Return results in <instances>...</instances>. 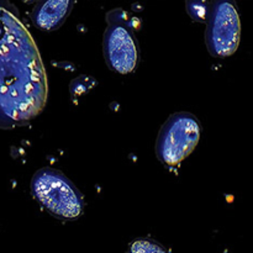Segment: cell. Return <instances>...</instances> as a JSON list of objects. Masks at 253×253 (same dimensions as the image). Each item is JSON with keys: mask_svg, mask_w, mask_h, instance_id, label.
Wrapping results in <instances>:
<instances>
[{"mask_svg": "<svg viewBox=\"0 0 253 253\" xmlns=\"http://www.w3.org/2000/svg\"><path fill=\"white\" fill-rule=\"evenodd\" d=\"M46 100V71L36 43L22 22L0 6V128L27 124Z\"/></svg>", "mask_w": 253, "mask_h": 253, "instance_id": "6da1fadb", "label": "cell"}, {"mask_svg": "<svg viewBox=\"0 0 253 253\" xmlns=\"http://www.w3.org/2000/svg\"><path fill=\"white\" fill-rule=\"evenodd\" d=\"M103 52L109 68L123 76L132 73L140 59L137 40L124 22L109 25L104 34Z\"/></svg>", "mask_w": 253, "mask_h": 253, "instance_id": "5b68a950", "label": "cell"}, {"mask_svg": "<svg viewBox=\"0 0 253 253\" xmlns=\"http://www.w3.org/2000/svg\"><path fill=\"white\" fill-rule=\"evenodd\" d=\"M207 46L217 58L230 57L239 48L241 22L231 0H214L207 17Z\"/></svg>", "mask_w": 253, "mask_h": 253, "instance_id": "277c9868", "label": "cell"}, {"mask_svg": "<svg viewBox=\"0 0 253 253\" xmlns=\"http://www.w3.org/2000/svg\"><path fill=\"white\" fill-rule=\"evenodd\" d=\"M199 138L200 124L193 114H173L158 135L156 145L158 160L169 167L179 165L194 151Z\"/></svg>", "mask_w": 253, "mask_h": 253, "instance_id": "3957f363", "label": "cell"}, {"mask_svg": "<svg viewBox=\"0 0 253 253\" xmlns=\"http://www.w3.org/2000/svg\"><path fill=\"white\" fill-rule=\"evenodd\" d=\"M95 82L94 79L89 78V77L82 76L79 78L74 79L71 83V93L73 96H82L84 94L88 93L91 88L94 86Z\"/></svg>", "mask_w": 253, "mask_h": 253, "instance_id": "9c48e42d", "label": "cell"}, {"mask_svg": "<svg viewBox=\"0 0 253 253\" xmlns=\"http://www.w3.org/2000/svg\"><path fill=\"white\" fill-rule=\"evenodd\" d=\"M187 11L193 20L198 22H205L209 12L210 2L208 0H187Z\"/></svg>", "mask_w": 253, "mask_h": 253, "instance_id": "52a82bcc", "label": "cell"}, {"mask_svg": "<svg viewBox=\"0 0 253 253\" xmlns=\"http://www.w3.org/2000/svg\"><path fill=\"white\" fill-rule=\"evenodd\" d=\"M73 5L74 0H39L32 10V22L42 31H54L66 21Z\"/></svg>", "mask_w": 253, "mask_h": 253, "instance_id": "8992f818", "label": "cell"}, {"mask_svg": "<svg viewBox=\"0 0 253 253\" xmlns=\"http://www.w3.org/2000/svg\"><path fill=\"white\" fill-rule=\"evenodd\" d=\"M130 252L132 253H163L166 249L157 241L151 239H138L130 244Z\"/></svg>", "mask_w": 253, "mask_h": 253, "instance_id": "ba28073f", "label": "cell"}, {"mask_svg": "<svg viewBox=\"0 0 253 253\" xmlns=\"http://www.w3.org/2000/svg\"><path fill=\"white\" fill-rule=\"evenodd\" d=\"M32 197L52 216L76 220L83 214L84 202L79 190L59 170L42 168L31 180Z\"/></svg>", "mask_w": 253, "mask_h": 253, "instance_id": "7a4b0ae2", "label": "cell"}]
</instances>
